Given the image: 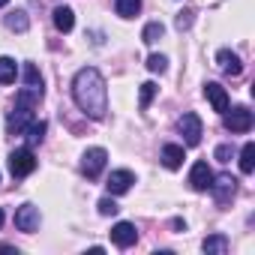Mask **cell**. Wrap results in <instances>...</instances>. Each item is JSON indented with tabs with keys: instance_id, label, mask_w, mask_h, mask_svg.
<instances>
[{
	"instance_id": "6da1fadb",
	"label": "cell",
	"mask_w": 255,
	"mask_h": 255,
	"mask_svg": "<svg viewBox=\"0 0 255 255\" xmlns=\"http://www.w3.org/2000/svg\"><path fill=\"white\" fill-rule=\"evenodd\" d=\"M72 99L87 117H93V120L105 117V111H108V90H105V78L99 75V69L84 66V69L75 72V78H72Z\"/></svg>"
},
{
	"instance_id": "7a4b0ae2",
	"label": "cell",
	"mask_w": 255,
	"mask_h": 255,
	"mask_svg": "<svg viewBox=\"0 0 255 255\" xmlns=\"http://www.w3.org/2000/svg\"><path fill=\"white\" fill-rule=\"evenodd\" d=\"M105 162H108L105 147H90V150H84V156H81V174H84L87 180H96V177L105 171Z\"/></svg>"
},
{
	"instance_id": "3957f363",
	"label": "cell",
	"mask_w": 255,
	"mask_h": 255,
	"mask_svg": "<svg viewBox=\"0 0 255 255\" xmlns=\"http://www.w3.org/2000/svg\"><path fill=\"white\" fill-rule=\"evenodd\" d=\"M9 171H12V177H27V174H33V171H36V156H33V150H30V147L12 150V153H9Z\"/></svg>"
},
{
	"instance_id": "277c9868",
	"label": "cell",
	"mask_w": 255,
	"mask_h": 255,
	"mask_svg": "<svg viewBox=\"0 0 255 255\" xmlns=\"http://www.w3.org/2000/svg\"><path fill=\"white\" fill-rule=\"evenodd\" d=\"M222 120H225V129L228 132H249L252 129V111L246 105H237L231 111H222Z\"/></svg>"
},
{
	"instance_id": "5b68a950",
	"label": "cell",
	"mask_w": 255,
	"mask_h": 255,
	"mask_svg": "<svg viewBox=\"0 0 255 255\" xmlns=\"http://www.w3.org/2000/svg\"><path fill=\"white\" fill-rule=\"evenodd\" d=\"M177 129H180V135H183V144L186 147H195L198 141H201V117L198 114H183L180 120H177Z\"/></svg>"
},
{
	"instance_id": "8992f818",
	"label": "cell",
	"mask_w": 255,
	"mask_h": 255,
	"mask_svg": "<svg viewBox=\"0 0 255 255\" xmlns=\"http://www.w3.org/2000/svg\"><path fill=\"white\" fill-rule=\"evenodd\" d=\"M30 123H33V108L15 102V108H12L9 117H6V129H9V135H21Z\"/></svg>"
},
{
	"instance_id": "52a82bcc",
	"label": "cell",
	"mask_w": 255,
	"mask_h": 255,
	"mask_svg": "<svg viewBox=\"0 0 255 255\" xmlns=\"http://www.w3.org/2000/svg\"><path fill=\"white\" fill-rule=\"evenodd\" d=\"M210 192H213L216 204H228L234 198V192H237V180L231 174H219V177L210 180Z\"/></svg>"
},
{
	"instance_id": "ba28073f",
	"label": "cell",
	"mask_w": 255,
	"mask_h": 255,
	"mask_svg": "<svg viewBox=\"0 0 255 255\" xmlns=\"http://www.w3.org/2000/svg\"><path fill=\"white\" fill-rule=\"evenodd\" d=\"M15 228L24 231V234H33V231L39 228V207H33V204H21V207L15 210Z\"/></svg>"
},
{
	"instance_id": "9c48e42d",
	"label": "cell",
	"mask_w": 255,
	"mask_h": 255,
	"mask_svg": "<svg viewBox=\"0 0 255 255\" xmlns=\"http://www.w3.org/2000/svg\"><path fill=\"white\" fill-rule=\"evenodd\" d=\"M132 183H135V174H132V171H126V168L111 171V174H108V180H105L108 195H123V192H129V189H132Z\"/></svg>"
},
{
	"instance_id": "30bf717a",
	"label": "cell",
	"mask_w": 255,
	"mask_h": 255,
	"mask_svg": "<svg viewBox=\"0 0 255 255\" xmlns=\"http://www.w3.org/2000/svg\"><path fill=\"white\" fill-rule=\"evenodd\" d=\"M210 180H213L210 165H207L204 159H198V162L189 168V186H192L195 192H207V189H210Z\"/></svg>"
},
{
	"instance_id": "8fae6325",
	"label": "cell",
	"mask_w": 255,
	"mask_h": 255,
	"mask_svg": "<svg viewBox=\"0 0 255 255\" xmlns=\"http://www.w3.org/2000/svg\"><path fill=\"white\" fill-rule=\"evenodd\" d=\"M111 240H114V246H120V249H129V246L138 240V228H135L132 222H117V225L111 228Z\"/></svg>"
},
{
	"instance_id": "7c38bea8",
	"label": "cell",
	"mask_w": 255,
	"mask_h": 255,
	"mask_svg": "<svg viewBox=\"0 0 255 255\" xmlns=\"http://www.w3.org/2000/svg\"><path fill=\"white\" fill-rule=\"evenodd\" d=\"M204 96H207V102L213 105V111H228V93H225V87L222 84H216V81H207L204 84Z\"/></svg>"
},
{
	"instance_id": "4fadbf2b",
	"label": "cell",
	"mask_w": 255,
	"mask_h": 255,
	"mask_svg": "<svg viewBox=\"0 0 255 255\" xmlns=\"http://www.w3.org/2000/svg\"><path fill=\"white\" fill-rule=\"evenodd\" d=\"M216 63H219V69H222L225 75H231V78H237V75L243 72V63H240V57H237L234 51H228V48H222V51L216 54Z\"/></svg>"
},
{
	"instance_id": "5bb4252c",
	"label": "cell",
	"mask_w": 255,
	"mask_h": 255,
	"mask_svg": "<svg viewBox=\"0 0 255 255\" xmlns=\"http://www.w3.org/2000/svg\"><path fill=\"white\" fill-rule=\"evenodd\" d=\"M51 18H54V27H57L60 33H69V30L75 27V12H72L69 6H54Z\"/></svg>"
},
{
	"instance_id": "9a60e30c",
	"label": "cell",
	"mask_w": 255,
	"mask_h": 255,
	"mask_svg": "<svg viewBox=\"0 0 255 255\" xmlns=\"http://www.w3.org/2000/svg\"><path fill=\"white\" fill-rule=\"evenodd\" d=\"M39 99H42V84H24L18 90V96H15V102L18 105H27V108H36Z\"/></svg>"
},
{
	"instance_id": "2e32d148",
	"label": "cell",
	"mask_w": 255,
	"mask_h": 255,
	"mask_svg": "<svg viewBox=\"0 0 255 255\" xmlns=\"http://www.w3.org/2000/svg\"><path fill=\"white\" fill-rule=\"evenodd\" d=\"M162 165H165L168 171H177V168L183 165V147H180V144H165V147H162Z\"/></svg>"
},
{
	"instance_id": "e0dca14e",
	"label": "cell",
	"mask_w": 255,
	"mask_h": 255,
	"mask_svg": "<svg viewBox=\"0 0 255 255\" xmlns=\"http://www.w3.org/2000/svg\"><path fill=\"white\" fill-rule=\"evenodd\" d=\"M201 249H204L207 255H225V252H228V237H225V234H213V237H207V240L201 243Z\"/></svg>"
},
{
	"instance_id": "ac0fdd59",
	"label": "cell",
	"mask_w": 255,
	"mask_h": 255,
	"mask_svg": "<svg viewBox=\"0 0 255 255\" xmlns=\"http://www.w3.org/2000/svg\"><path fill=\"white\" fill-rule=\"evenodd\" d=\"M114 9L120 18H135L141 12V0H114Z\"/></svg>"
},
{
	"instance_id": "d6986e66",
	"label": "cell",
	"mask_w": 255,
	"mask_h": 255,
	"mask_svg": "<svg viewBox=\"0 0 255 255\" xmlns=\"http://www.w3.org/2000/svg\"><path fill=\"white\" fill-rule=\"evenodd\" d=\"M6 27H9V30H15V33H24V30L30 27V18H27V12H24V9H15V12H9V15H6Z\"/></svg>"
},
{
	"instance_id": "ffe728a7",
	"label": "cell",
	"mask_w": 255,
	"mask_h": 255,
	"mask_svg": "<svg viewBox=\"0 0 255 255\" xmlns=\"http://www.w3.org/2000/svg\"><path fill=\"white\" fill-rule=\"evenodd\" d=\"M45 129H48V123L45 120H33L27 129H24V135H27V144L33 147V144H39L42 138H45Z\"/></svg>"
},
{
	"instance_id": "44dd1931",
	"label": "cell",
	"mask_w": 255,
	"mask_h": 255,
	"mask_svg": "<svg viewBox=\"0 0 255 255\" xmlns=\"http://www.w3.org/2000/svg\"><path fill=\"white\" fill-rule=\"evenodd\" d=\"M18 75V66L12 57H0V84H12Z\"/></svg>"
},
{
	"instance_id": "7402d4cb",
	"label": "cell",
	"mask_w": 255,
	"mask_h": 255,
	"mask_svg": "<svg viewBox=\"0 0 255 255\" xmlns=\"http://www.w3.org/2000/svg\"><path fill=\"white\" fill-rule=\"evenodd\" d=\"M252 168H255V144L246 141L243 150H240V171L243 174H252Z\"/></svg>"
},
{
	"instance_id": "603a6c76",
	"label": "cell",
	"mask_w": 255,
	"mask_h": 255,
	"mask_svg": "<svg viewBox=\"0 0 255 255\" xmlns=\"http://www.w3.org/2000/svg\"><path fill=\"white\" fill-rule=\"evenodd\" d=\"M165 36V24L162 21H150L147 27H144V33H141V39L147 42V45H153V42H159Z\"/></svg>"
},
{
	"instance_id": "cb8c5ba5",
	"label": "cell",
	"mask_w": 255,
	"mask_h": 255,
	"mask_svg": "<svg viewBox=\"0 0 255 255\" xmlns=\"http://www.w3.org/2000/svg\"><path fill=\"white\" fill-rule=\"evenodd\" d=\"M156 90H159V87H156L153 81H144V84H141V90H138V105H141V108H147V105L153 102Z\"/></svg>"
},
{
	"instance_id": "d4e9b609",
	"label": "cell",
	"mask_w": 255,
	"mask_h": 255,
	"mask_svg": "<svg viewBox=\"0 0 255 255\" xmlns=\"http://www.w3.org/2000/svg\"><path fill=\"white\" fill-rule=\"evenodd\" d=\"M24 84H42V75H39L36 63H24Z\"/></svg>"
},
{
	"instance_id": "484cf974",
	"label": "cell",
	"mask_w": 255,
	"mask_h": 255,
	"mask_svg": "<svg viewBox=\"0 0 255 255\" xmlns=\"http://www.w3.org/2000/svg\"><path fill=\"white\" fill-rule=\"evenodd\" d=\"M165 66H168V60H165L162 54H150V57H147V69H150V72H165Z\"/></svg>"
},
{
	"instance_id": "4316f807",
	"label": "cell",
	"mask_w": 255,
	"mask_h": 255,
	"mask_svg": "<svg viewBox=\"0 0 255 255\" xmlns=\"http://www.w3.org/2000/svg\"><path fill=\"white\" fill-rule=\"evenodd\" d=\"M117 210H120V207L114 204V198H102V201H99V213H102V216H114Z\"/></svg>"
},
{
	"instance_id": "83f0119b",
	"label": "cell",
	"mask_w": 255,
	"mask_h": 255,
	"mask_svg": "<svg viewBox=\"0 0 255 255\" xmlns=\"http://www.w3.org/2000/svg\"><path fill=\"white\" fill-rule=\"evenodd\" d=\"M174 24H177V30H186V27L192 24V12H189V9H183V12H177V18H174Z\"/></svg>"
},
{
	"instance_id": "f1b7e54d",
	"label": "cell",
	"mask_w": 255,
	"mask_h": 255,
	"mask_svg": "<svg viewBox=\"0 0 255 255\" xmlns=\"http://www.w3.org/2000/svg\"><path fill=\"white\" fill-rule=\"evenodd\" d=\"M216 159H219V162H228V159H231V147H228V144H219V147H216Z\"/></svg>"
},
{
	"instance_id": "f546056e",
	"label": "cell",
	"mask_w": 255,
	"mask_h": 255,
	"mask_svg": "<svg viewBox=\"0 0 255 255\" xmlns=\"http://www.w3.org/2000/svg\"><path fill=\"white\" fill-rule=\"evenodd\" d=\"M6 3H9V0H0V6H6Z\"/></svg>"
},
{
	"instance_id": "4dcf8cb0",
	"label": "cell",
	"mask_w": 255,
	"mask_h": 255,
	"mask_svg": "<svg viewBox=\"0 0 255 255\" xmlns=\"http://www.w3.org/2000/svg\"><path fill=\"white\" fill-rule=\"evenodd\" d=\"M0 225H3V210H0Z\"/></svg>"
}]
</instances>
